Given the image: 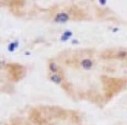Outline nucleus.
<instances>
[{
	"mask_svg": "<svg viewBox=\"0 0 127 125\" xmlns=\"http://www.w3.org/2000/svg\"><path fill=\"white\" fill-rule=\"evenodd\" d=\"M70 20H71V15H70V12H68V11L57 12L55 14L54 19H53V21L55 23H58V24H65V23L69 22Z\"/></svg>",
	"mask_w": 127,
	"mask_h": 125,
	"instance_id": "f257e3e1",
	"label": "nucleus"
},
{
	"mask_svg": "<svg viewBox=\"0 0 127 125\" xmlns=\"http://www.w3.org/2000/svg\"><path fill=\"white\" fill-rule=\"evenodd\" d=\"M80 65H81V67H82L83 69H86V70H90V69L93 67V62H92L90 58H84V59L81 60Z\"/></svg>",
	"mask_w": 127,
	"mask_h": 125,
	"instance_id": "f03ea898",
	"label": "nucleus"
},
{
	"mask_svg": "<svg viewBox=\"0 0 127 125\" xmlns=\"http://www.w3.org/2000/svg\"><path fill=\"white\" fill-rule=\"evenodd\" d=\"M72 35H73V32H72V31L66 30V31L62 34V36H60V41H62V42H67L68 40H70L71 38H72Z\"/></svg>",
	"mask_w": 127,
	"mask_h": 125,
	"instance_id": "7ed1b4c3",
	"label": "nucleus"
},
{
	"mask_svg": "<svg viewBox=\"0 0 127 125\" xmlns=\"http://www.w3.org/2000/svg\"><path fill=\"white\" fill-rule=\"evenodd\" d=\"M49 78H51V80L56 84H59L60 82H62V76L58 75V74H53L52 76H49Z\"/></svg>",
	"mask_w": 127,
	"mask_h": 125,
	"instance_id": "20e7f679",
	"label": "nucleus"
},
{
	"mask_svg": "<svg viewBox=\"0 0 127 125\" xmlns=\"http://www.w3.org/2000/svg\"><path fill=\"white\" fill-rule=\"evenodd\" d=\"M18 46H19V42L18 41L11 42V43L8 45V50H9V52H14V50L18 48Z\"/></svg>",
	"mask_w": 127,
	"mask_h": 125,
	"instance_id": "39448f33",
	"label": "nucleus"
},
{
	"mask_svg": "<svg viewBox=\"0 0 127 125\" xmlns=\"http://www.w3.org/2000/svg\"><path fill=\"white\" fill-rule=\"evenodd\" d=\"M49 70L52 71V73H54V74H56L57 71H58V69H59V67H58V65L56 63H54V62H51L49 63Z\"/></svg>",
	"mask_w": 127,
	"mask_h": 125,
	"instance_id": "423d86ee",
	"label": "nucleus"
},
{
	"mask_svg": "<svg viewBox=\"0 0 127 125\" xmlns=\"http://www.w3.org/2000/svg\"><path fill=\"white\" fill-rule=\"evenodd\" d=\"M106 3H107V0H99V4L100 6H106Z\"/></svg>",
	"mask_w": 127,
	"mask_h": 125,
	"instance_id": "0eeeda50",
	"label": "nucleus"
}]
</instances>
